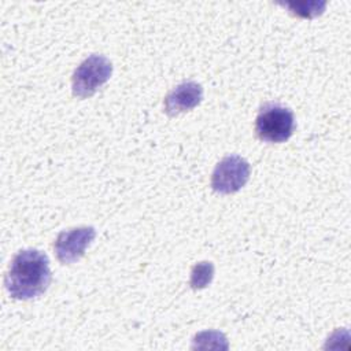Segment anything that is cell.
<instances>
[{
  "label": "cell",
  "mask_w": 351,
  "mask_h": 351,
  "mask_svg": "<svg viewBox=\"0 0 351 351\" xmlns=\"http://www.w3.org/2000/svg\"><path fill=\"white\" fill-rule=\"evenodd\" d=\"M48 256L34 248L19 251L5 274V288L14 299L27 300L43 295L51 284Z\"/></svg>",
  "instance_id": "cell-1"
},
{
  "label": "cell",
  "mask_w": 351,
  "mask_h": 351,
  "mask_svg": "<svg viewBox=\"0 0 351 351\" xmlns=\"http://www.w3.org/2000/svg\"><path fill=\"white\" fill-rule=\"evenodd\" d=\"M293 129V112L278 103L265 104L255 119L256 134L263 141L282 143L292 136Z\"/></svg>",
  "instance_id": "cell-2"
},
{
  "label": "cell",
  "mask_w": 351,
  "mask_h": 351,
  "mask_svg": "<svg viewBox=\"0 0 351 351\" xmlns=\"http://www.w3.org/2000/svg\"><path fill=\"white\" fill-rule=\"evenodd\" d=\"M112 73V64L104 55L93 53L80 63L71 78L73 93L78 97L92 96Z\"/></svg>",
  "instance_id": "cell-3"
},
{
  "label": "cell",
  "mask_w": 351,
  "mask_h": 351,
  "mask_svg": "<svg viewBox=\"0 0 351 351\" xmlns=\"http://www.w3.org/2000/svg\"><path fill=\"white\" fill-rule=\"evenodd\" d=\"M250 173V163L244 158L239 155L225 156L213 171L211 186L218 193H234L245 185Z\"/></svg>",
  "instance_id": "cell-4"
},
{
  "label": "cell",
  "mask_w": 351,
  "mask_h": 351,
  "mask_svg": "<svg viewBox=\"0 0 351 351\" xmlns=\"http://www.w3.org/2000/svg\"><path fill=\"white\" fill-rule=\"evenodd\" d=\"M95 237L96 229L93 226H78L60 232L53 243L58 259L63 265L77 262Z\"/></svg>",
  "instance_id": "cell-5"
},
{
  "label": "cell",
  "mask_w": 351,
  "mask_h": 351,
  "mask_svg": "<svg viewBox=\"0 0 351 351\" xmlns=\"http://www.w3.org/2000/svg\"><path fill=\"white\" fill-rule=\"evenodd\" d=\"M203 99V88L195 81H186L173 88L165 97V111L167 115L177 114L195 108Z\"/></svg>",
  "instance_id": "cell-6"
},
{
  "label": "cell",
  "mask_w": 351,
  "mask_h": 351,
  "mask_svg": "<svg viewBox=\"0 0 351 351\" xmlns=\"http://www.w3.org/2000/svg\"><path fill=\"white\" fill-rule=\"evenodd\" d=\"M214 274V266L211 262H200L193 266L191 276V287L193 289H200L207 287Z\"/></svg>",
  "instance_id": "cell-7"
}]
</instances>
